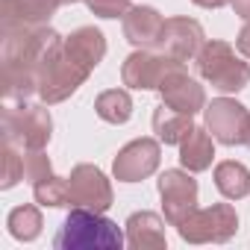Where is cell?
Wrapping results in <instances>:
<instances>
[{"mask_svg":"<svg viewBox=\"0 0 250 250\" xmlns=\"http://www.w3.org/2000/svg\"><path fill=\"white\" fill-rule=\"evenodd\" d=\"M62 36L47 24L39 27H15L3 33V71L36 74L42 80V68L59 53Z\"/></svg>","mask_w":250,"mask_h":250,"instance_id":"obj_1","label":"cell"},{"mask_svg":"<svg viewBox=\"0 0 250 250\" xmlns=\"http://www.w3.org/2000/svg\"><path fill=\"white\" fill-rule=\"evenodd\" d=\"M124 241L127 238L115 221L103 218V212H91L80 206L71 209L59 235L53 238L59 250H121Z\"/></svg>","mask_w":250,"mask_h":250,"instance_id":"obj_2","label":"cell"},{"mask_svg":"<svg viewBox=\"0 0 250 250\" xmlns=\"http://www.w3.org/2000/svg\"><path fill=\"white\" fill-rule=\"evenodd\" d=\"M197 74L221 94H238L250 83V65L235 56L229 42L209 39L197 53Z\"/></svg>","mask_w":250,"mask_h":250,"instance_id":"obj_3","label":"cell"},{"mask_svg":"<svg viewBox=\"0 0 250 250\" xmlns=\"http://www.w3.org/2000/svg\"><path fill=\"white\" fill-rule=\"evenodd\" d=\"M53 136V118L44 103L3 106V139L24 150H44Z\"/></svg>","mask_w":250,"mask_h":250,"instance_id":"obj_4","label":"cell"},{"mask_svg":"<svg viewBox=\"0 0 250 250\" xmlns=\"http://www.w3.org/2000/svg\"><path fill=\"white\" fill-rule=\"evenodd\" d=\"M177 232L188 244H224L238 232V215L229 203H212L206 209H194Z\"/></svg>","mask_w":250,"mask_h":250,"instance_id":"obj_5","label":"cell"},{"mask_svg":"<svg viewBox=\"0 0 250 250\" xmlns=\"http://www.w3.org/2000/svg\"><path fill=\"white\" fill-rule=\"evenodd\" d=\"M91 68H85L80 59H74L68 50H65V42L59 47V53L42 68V80H39V97L42 103H62L68 100L85 80H88Z\"/></svg>","mask_w":250,"mask_h":250,"instance_id":"obj_6","label":"cell"},{"mask_svg":"<svg viewBox=\"0 0 250 250\" xmlns=\"http://www.w3.org/2000/svg\"><path fill=\"white\" fill-rule=\"evenodd\" d=\"M203 121L206 130L212 133L215 142L235 147L247 142V130H250V109L232 97H218L212 103H206L203 109Z\"/></svg>","mask_w":250,"mask_h":250,"instance_id":"obj_7","label":"cell"},{"mask_svg":"<svg viewBox=\"0 0 250 250\" xmlns=\"http://www.w3.org/2000/svg\"><path fill=\"white\" fill-rule=\"evenodd\" d=\"M183 62L171 59L168 53H162L159 47H139L136 53H130L121 65V80L124 85L139 88V91H153L159 88V83L165 80V74L171 68H177Z\"/></svg>","mask_w":250,"mask_h":250,"instance_id":"obj_8","label":"cell"},{"mask_svg":"<svg viewBox=\"0 0 250 250\" xmlns=\"http://www.w3.org/2000/svg\"><path fill=\"white\" fill-rule=\"evenodd\" d=\"M159 197H162L165 221L171 227H180L197 209V180L191 177V171L168 168L159 177Z\"/></svg>","mask_w":250,"mask_h":250,"instance_id":"obj_9","label":"cell"},{"mask_svg":"<svg viewBox=\"0 0 250 250\" xmlns=\"http://www.w3.org/2000/svg\"><path fill=\"white\" fill-rule=\"evenodd\" d=\"M162 159V147L156 139H136L124 145L112 162V174L118 183H142L150 174H156Z\"/></svg>","mask_w":250,"mask_h":250,"instance_id":"obj_10","label":"cell"},{"mask_svg":"<svg viewBox=\"0 0 250 250\" xmlns=\"http://www.w3.org/2000/svg\"><path fill=\"white\" fill-rule=\"evenodd\" d=\"M71 183V197H74V206L80 209H91V212H106L112 203H115V191H112V183L106 180V174L97 168V165H77L68 177ZM71 206V209H74Z\"/></svg>","mask_w":250,"mask_h":250,"instance_id":"obj_11","label":"cell"},{"mask_svg":"<svg viewBox=\"0 0 250 250\" xmlns=\"http://www.w3.org/2000/svg\"><path fill=\"white\" fill-rule=\"evenodd\" d=\"M206 44V36H203V27L200 21L194 18H186V15H177V18H168L165 21V30H162V39H159V50L168 53L171 59L177 62H188V59H197L200 47Z\"/></svg>","mask_w":250,"mask_h":250,"instance_id":"obj_12","label":"cell"},{"mask_svg":"<svg viewBox=\"0 0 250 250\" xmlns=\"http://www.w3.org/2000/svg\"><path fill=\"white\" fill-rule=\"evenodd\" d=\"M156 91L162 94V103H168L171 109H180L186 115H197V112L206 109V91H203V85L183 65L171 68L165 74V80L159 83Z\"/></svg>","mask_w":250,"mask_h":250,"instance_id":"obj_13","label":"cell"},{"mask_svg":"<svg viewBox=\"0 0 250 250\" xmlns=\"http://www.w3.org/2000/svg\"><path fill=\"white\" fill-rule=\"evenodd\" d=\"M165 30V18L153 6H133L124 15V39L133 47H156Z\"/></svg>","mask_w":250,"mask_h":250,"instance_id":"obj_14","label":"cell"},{"mask_svg":"<svg viewBox=\"0 0 250 250\" xmlns=\"http://www.w3.org/2000/svg\"><path fill=\"white\" fill-rule=\"evenodd\" d=\"M62 0H3V33L15 27H39L47 24Z\"/></svg>","mask_w":250,"mask_h":250,"instance_id":"obj_15","label":"cell"},{"mask_svg":"<svg viewBox=\"0 0 250 250\" xmlns=\"http://www.w3.org/2000/svg\"><path fill=\"white\" fill-rule=\"evenodd\" d=\"M65 50L80 59L85 68H97L106 56V36L97 27H77L68 39H65Z\"/></svg>","mask_w":250,"mask_h":250,"instance_id":"obj_16","label":"cell"},{"mask_svg":"<svg viewBox=\"0 0 250 250\" xmlns=\"http://www.w3.org/2000/svg\"><path fill=\"white\" fill-rule=\"evenodd\" d=\"M127 244L130 247H165V221L156 212H133L127 218Z\"/></svg>","mask_w":250,"mask_h":250,"instance_id":"obj_17","label":"cell"},{"mask_svg":"<svg viewBox=\"0 0 250 250\" xmlns=\"http://www.w3.org/2000/svg\"><path fill=\"white\" fill-rule=\"evenodd\" d=\"M191 118L194 115H186L180 109H171L168 103H159L153 109V133L165 145H183L188 139V133L194 130V121Z\"/></svg>","mask_w":250,"mask_h":250,"instance_id":"obj_18","label":"cell"},{"mask_svg":"<svg viewBox=\"0 0 250 250\" xmlns=\"http://www.w3.org/2000/svg\"><path fill=\"white\" fill-rule=\"evenodd\" d=\"M212 159H215V139L209 136L206 127H194L188 133V139L180 145V162L186 171L191 174H200L206 168H212Z\"/></svg>","mask_w":250,"mask_h":250,"instance_id":"obj_19","label":"cell"},{"mask_svg":"<svg viewBox=\"0 0 250 250\" xmlns=\"http://www.w3.org/2000/svg\"><path fill=\"white\" fill-rule=\"evenodd\" d=\"M215 188L227 197V200H241L250 194V171L247 165L227 159L215 165Z\"/></svg>","mask_w":250,"mask_h":250,"instance_id":"obj_20","label":"cell"},{"mask_svg":"<svg viewBox=\"0 0 250 250\" xmlns=\"http://www.w3.org/2000/svg\"><path fill=\"white\" fill-rule=\"evenodd\" d=\"M94 112L106 124H127L133 118V97L124 91V88H109V91L97 94Z\"/></svg>","mask_w":250,"mask_h":250,"instance_id":"obj_21","label":"cell"},{"mask_svg":"<svg viewBox=\"0 0 250 250\" xmlns=\"http://www.w3.org/2000/svg\"><path fill=\"white\" fill-rule=\"evenodd\" d=\"M6 227H9V235H12V238H18V241H36V238L42 235L44 221H42L39 206L24 203V206H15V209L9 212Z\"/></svg>","mask_w":250,"mask_h":250,"instance_id":"obj_22","label":"cell"},{"mask_svg":"<svg viewBox=\"0 0 250 250\" xmlns=\"http://www.w3.org/2000/svg\"><path fill=\"white\" fill-rule=\"evenodd\" d=\"M33 194H36V203L39 206H50V209H65V206H74V197H71V183L65 177H44L39 183H33Z\"/></svg>","mask_w":250,"mask_h":250,"instance_id":"obj_23","label":"cell"},{"mask_svg":"<svg viewBox=\"0 0 250 250\" xmlns=\"http://www.w3.org/2000/svg\"><path fill=\"white\" fill-rule=\"evenodd\" d=\"M24 180V156L18 153L15 145L6 142L3 147V171H0V188H12Z\"/></svg>","mask_w":250,"mask_h":250,"instance_id":"obj_24","label":"cell"},{"mask_svg":"<svg viewBox=\"0 0 250 250\" xmlns=\"http://www.w3.org/2000/svg\"><path fill=\"white\" fill-rule=\"evenodd\" d=\"M50 174H53V168H50V156L44 150H27L24 153V180L27 183H39Z\"/></svg>","mask_w":250,"mask_h":250,"instance_id":"obj_25","label":"cell"},{"mask_svg":"<svg viewBox=\"0 0 250 250\" xmlns=\"http://www.w3.org/2000/svg\"><path fill=\"white\" fill-rule=\"evenodd\" d=\"M85 3H88L91 15L106 18V21H112V18H124V15L133 9L130 0H85Z\"/></svg>","mask_w":250,"mask_h":250,"instance_id":"obj_26","label":"cell"},{"mask_svg":"<svg viewBox=\"0 0 250 250\" xmlns=\"http://www.w3.org/2000/svg\"><path fill=\"white\" fill-rule=\"evenodd\" d=\"M235 47H238V53H241V56H247V59H250V21H247V24L241 27V33L235 36Z\"/></svg>","mask_w":250,"mask_h":250,"instance_id":"obj_27","label":"cell"},{"mask_svg":"<svg viewBox=\"0 0 250 250\" xmlns=\"http://www.w3.org/2000/svg\"><path fill=\"white\" fill-rule=\"evenodd\" d=\"M229 3H232V12L241 21H250V0H229Z\"/></svg>","mask_w":250,"mask_h":250,"instance_id":"obj_28","label":"cell"},{"mask_svg":"<svg viewBox=\"0 0 250 250\" xmlns=\"http://www.w3.org/2000/svg\"><path fill=\"white\" fill-rule=\"evenodd\" d=\"M191 3H197V6H203V9H221V6L229 3V0H191Z\"/></svg>","mask_w":250,"mask_h":250,"instance_id":"obj_29","label":"cell"},{"mask_svg":"<svg viewBox=\"0 0 250 250\" xmlns=\"http://www.w3.org/2000/svg\"><path fill=\"white\" fill-rule=\"evenodd\" d=\"M62 3H65V6H71V3H83V0H62Z\"/></svg>","mask_w":250,"mask_h":250,"instance_id":"obj_30","label":"cell"},{"mask_svg":"<svg viewBox=\"0 0 250 250\" xmlns=\"http://www.w3.org/2000/svg\"><path fill=\"white\" fill-rule=\"evenodd\" d=\"M244 145H247V147H250V130H247V142H244Z\"/></svg>","mask_w":250,"mask_h":250,"instance_id":"obj_31","label":"cell"}]
</instances>
